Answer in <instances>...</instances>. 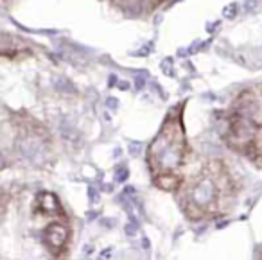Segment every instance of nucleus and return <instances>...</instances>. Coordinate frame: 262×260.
<instances>
[{"instance_id": "f257e3e1", "label": "nucleus", "mask_w": 262, "mask_h": 260, "mask_svg": "<svg viewBox=\"0 0 262 260\" xmlns=\"http://www.w3.org/2000/svg\"><path fill=\"white\" fill-rule=\"evenodd\" d=\"M185 102L169 110L162 127L147 145L146 162L151 180L158 188L176 192L183 185V167L189 155L185 126H183Z\"/></svg>"}, {"instance_id": "f03ea898", "label": "nucleus", "mask_w": 262, "mask_h": 260, "mask_svg": "<svg viewBox=\"0 0 262 260\" xmlns=\"http://www.w3.org/2000/svg\"><path fill=\"white\" fill-rule=\"evenodd\" d=\"M235 181L221 160H208L185 185L182 198L183 212L189 219H210L225 213L235 198Z\"/></svg>"}, {"instance_id": "7ed1b4c3", "label": "nucleus", "mask_w": 262, "mask_h": 260, "mask_svg": "<svg viewBox=\"0 0 262 260\" xmlns=\"http://www.w3.org/2000/svg\"><path fill=\"white\" fill-rule=\"evenodd\" d=\"M225 142L232 151L262 165V124L257 119V104L250 92L241 94L235 108L228 113Z\"/></svg>"}, {"instance_id": "20e7f679", "label": "nucleus", "mask_w": 262, "mask_h": 260, "mask_svg": "<svg viewBox=\"0 0 262 260\" xmlns=\"http://www.w3.org/2000/svg\"><path fill=\"white\" fill-rule=\"evenodd\" d=\"M70 235L72 231L67 224V219H58L45 226L41 239H43V244L49 249V253L58 258V256H65L70 244Z\"/></svg>"}, {"instance_id": "39448f33", "label": "nucleus", "mask_w": 262, "mask_h": 260, "mask_svg": "<svg viewBox=\"0 0 262 260\" xmlns=\"http://www.w3.org/2000/svg\"><path fill=\"white\" fill-rule=\"evenodd\" d=\"M33 212L40 217H56V219H67V213L59 203L58 196L52 192H40L34 198Z\"/></svg>"}]
</instances>
